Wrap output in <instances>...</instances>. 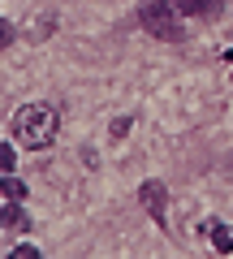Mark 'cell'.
<instances>
[{
  "instance_id": "3",
  "label": "cell",
  "mask_w": 233,
  "mask_h": 259,
  "mask_svg": "<svg viewBox=\"0 0 233 259\" xmlns=\"http://www.w3.org/2000/svg\"><path fill=\"white\" fill-rule=\"evenodd\" d=\"M138 203L147 207V216H151L156 225H164V203H168V194H164V186H160V182H143Z\"/></svg>"
},
{
  "instance_id": "9",
  "label": "cell",
  "mask_w": 233,
  "mask_h": 259,
  "mask_svg": "<svg viewBox=\"0 0 233 259\" xmlns=\"http://www.w3.org/2000/svg\"><path fill=\"white\" fill-rule=\"evenodd\" d=\"M125 134H130V117H117L112 121V139H125Z\"/></svg>"
},
{
  "instance_id": "13",
  "label": "cell",
  "mask_w": 233,
  "mask_h": 259,
  "mask_svg": "<svg viewBox=\"0 0 233 259\" xmlns=\"http://www.w3.org/2000/svg\"><path fill=\"white\" fill-rule=\"evenodd\" d=\"M0 225H5V216H0Z\"/></svg>"
},
{
  "instance_id": "2",
  "label": "cell",
  "mask_w": 233,
  "mask_h": 259,
  "mask_svg": "<svg viewBox=\"0 0 233 259\" xmlns=\"http://www.w3.org/2000/svg\"><path fill=\"white\" fill-rule=\"evenodd\" d=\"M143 30H151L156 39H168V44H181L186 39V26H181V13L173 9V0H151L138 9Z\"/></svg>"
},
{
  "instance_id": "12",
  "label": "cell",
  "mask_w": 233,
  "mask_h": 259,
  "mask_svg": "<svg viewBox=\"0 0 233 259\" xmlns=\"http://www.w3.org/2000/svg\"><path fill=\"white\" fill-rule=\"evenodd\" d=\"M229 177H233V156H229Z\"/></svg>"
},
{
  "instance_id": "10",
  "label": "cell",
  "mask_w": 233,
  "mask_h": 259,
  "mask_svg": "<svg viewBox=\"0 0 233 259\" xmlns=\"http://www.w3.org/2000/svg\"><path fill=\"white\" fill-rule=\"evenodd\" d=\"M9 259H39V250H35V246H13Z\"/></svg>"
},
{
  "instance_id": "4",
  "label": "cell",
  "mask_w": 233,
  "mask_h": 259,
  "mask_svg": "<svg viewBox=\"0 0 233 259\" xmlns=\"http://www.w3.org/2000/svg\"><path fill=\"white\" fill-rule=\"evenodd\" d=\"M173 9L181 18H216L220 13V0H173Z\"/></svg>"
},
{
  "instance_id": "7",
  "label": "cell",
  "mask_w": 233,
  "mask_h": 259,
  "mask_svg": "<svg viewBox=\"0 0 233 259\" xmlns=\"http://www.w3.org/2000/svg\"><path fill=\"white\" fill-rule=\"evenodd\" d=\"M13 164H18V147L0 143V173H13Z\"/></svg>"
},
{
  "instance_id": "6",
  "label": "cell",
  "mask_w": 233,
  "mask_h": 259,
  "mask_svg": "<svg viewBox=\"0 0 233 259\" xmlns=\"http://www.w3.org/2000/svg\"><path fill=\"white\" fill-rule=\"evenodd\" d=\"M0 194H9L13 203H22V199H26V182L13 177V173H0Z\"/></svg>"
},
{
  "instance_id": "8",
  "label": "cell",
  "mask_w": 233,
  "mask_h": 259,
  "mask_svg": "<svg viewBox=\"0 0 233 259\" xmlns=\"http://www.w3.org/2000/svg\"><path fill=\"white\" fill-rule=\"evenodd\" d=\"M0 216H5V225H26V216H22V203H18V207H5Z\"/></svg>"
},
{
  "instance_id": "1",
  "label": "cell",
  "mask_w": 233,
  "mask_h": 259,
  "mask_svg": "<svg viewBox=\"0 0 233 259\" xmlns=\"http://www.w3.org/2000/svg\"><path fill=\"white\" fill-rule=\"evenodd\" d=\"M56 130H61V112L52 104H26V108L13 112V143H22L30 151L48 147L56 139Z\"/></svg>"
},
{
  "instance_id": "5",
  "label": "cell",
  "mask_w": 233,
  "mask_h": 259,
  "mask_svg": "<svg viewBox=\"0 0 233 259\" xmlns=\"http://www.w3.org/2000/svg\"><path fill=\"white\" fill-rule=\"evenodd\" d=\"M203 233L212 238V246L220 250V255H229V250H233V229H229V225H220V221H207V225H203Z\"/></svg>"
},
{
  "instance_id": "11",
  "label": "cell",
  "mask_w": 233,
  "mask_h": 259,
  "mask_svg": "<svg viewBox=\"0 0 233 259\" xmlns=\"http://www.w3.org/2000/svg\"><path fill=\"white\" fill-rule=\"evenodd\" d=\"M9 44H13V26L0 18V48H9Z\"/></svg>"
}]
</instances>
